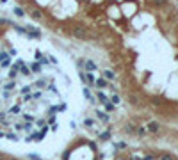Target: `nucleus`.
I'll return each mask as SVG.
<instances>
[{
    "instance_id": "9d476101",
    "label": "nucleus",
    "mask_w": 178,
    "mask_h": 160,
    "mask_svg": "<svg viewBox=\"0 0 178 160\" xmlns=\"http://www.w3.org/2000/svg\"><path fill=\"white\" fill-rule=\"evenodd\" d=\"M96 98H98V100H100V103H103V105L107 103V96L103 94V93H98V94H96Z\"/></svg>"
},
{
    "instance_id": "412c9836",
    "label": "nucleus",
    "mask_w": 178,
    "mask_h": 160,
    "mask_svg": "<svg viewBox=\"0 0 178 160\" xmlns=\"http://www.w3.org/2000/svg\"><path fill=\"white\" fill-rule=\"evenodd\" d=\"M135 132H137L139 135H146V132H148V130H146V128H143V126H139V128H137V130H135Z\"/></svg>"
},
{
    "instance_id": "f03ea898",
    "label": "nucleus",
    "mask_w": 178,
    "mask_h": 160,
    "mask_svg": "<svg viewBox=\"0 0 178 160\" xmlns=\"http://www.w3.org/2000/svg\"><path fill=\"white\" fill-rule=\"evenodd\" d=\"M84 66H86V69H87L89 73H93V71L96 69V64L93 62V61H89V59H86V61H84Z\"/></svg>"
},
{
    "instance_id": "2eb2a0df",
    "label": "nucleus",
    "mask_w": 178,
    "mask_h": 160,
    "mask_svg": "<svg viewBox=\"0 0 178 160\" xmlns=\"http://www.w3.org/2000/svg\"><path fill=\"white\" fill-rule=\"evenodd\" d=\"M110 100H112V105H118V103H119V96H118L116 93H114V94L110 96Z\"/></svg>"
},
{
    "instance_id": "5701e85b",
    "label": "nucleus",
    "mask_w": 178,
    "mask_h": 160,
    "mask_svg": "<svg viewBox=\"0 0 178 160\" xmlns=\"http://www.w3.org/2000/svg\"><path fill=\"white\" fill-rule=\"evenodd\" d=\"M84 125H86V126H93V125H95V121L87 117V119H84Z\"/></svg>"
},
{
    "instance_id": "cd10ccee",
    "label": "nucleus",
    "mask_w": 178,
    "mask_h": 160,
    "mask_svg": "<svg viewBox=\"0 0 178 160\" xmlns=\"http://www.w3.org/2000/svg\"><path fill=\"white\" fill-rule=\"evenodd\" d=\"M36 59H38V62H39V61H41V59H43V53H41V52H39V50H38V52H36Z\"/></svg>"
},
{
    "instance_id": "a878e982",
    "label": "nucleus",
    "mask_w": 178,
    "mask_h": 160,
    "mask_svg": "<svg viewBox=\"0 0 178 160\" xmlns=\"http://www.w3.org/2000/svg\"><path fill=\"white\" fill-rule=\"evenodd\" d=\"M105 109H107V110H109V112H112V110H114V105H112V103H109V101H107V103H105Z\"/></svg>"
},
{
    "instance_id": "e433bc0d",
    "label": "nucleus",
    "mask_w": 178,
    "mask_h": 160,
    "mask_svg": "<svg viewBox=\"0 0 178 160\" xmlns=\"http://www.w3.org/2000/svg\"><path fill=\"white\" fill-rule=\"evenodd\" d=\"M38 126L43 128V126H45V121H43V119H39V121H38Z\"/></svg>"
},
{
    "instance_id": "bb28decb",
    "label": "nucleus",
    "mask_w": 178,
    "mask_h": 160,
    "mask_svg": "<svg viewBox=\"0 0 178 160\" xmlns=\"http://www.w3.org/2000/svg\"><path fill=\"white\" fill-rule=\"evenodd\" d=\"M7 139H11V141H18L16 133H7Z\"/></svg>"
},
{
    "instance_id": "58836bf2",
    "label": "nucleus",
    "mask_w": 178,
    "mask_h": 160,
    "mask_svg": "<svg viewBox=\"0 0 178 160\" xmlns=\"http://www.w3.org/2000/svg\"><path fill=\"white\" fill-rule=\"evenodd\" d=\"M116 160H127V158H116Z\"/></svg>"
},
{
    "instance_id": "4c0bfd02",
    "label": "nucleus",
    "mask_w": 178,
    "mask_h": 160,
    "mask_svg": "<svg viewBox=\"0 0 178 160\" xmlns=\"http://www.w3.org/2000/svg\"><path fill=\"white\" fill-rule=\"evenodd\" d=\"M0 119H4V112H0Z\"/></svg>"
},
{
    "instance_id": "f257e3e1",
    "label": "nucleus",
    "mask_w": 178,
    "mask_h": 160,
    "mask_svg": "<svg viewBox=\"0 0 178 160\" xmlns=\"http://www.w3.org/2000/svg\"><path fill=\"white\" fill-rule=\"evenodd\" d=\"M71 34L75 36V37H78V39H87V32L84 30L82 27H73L71 29Z\"/></svg>"
},
{
    "instance_id": "473e14b6",
    "label": "nucleus",
    "mask_w": 178,
    "mask_h": 160,
    "mask_svg": "<svg viewBox=\"0 0 178 160\" xmlns=\"http://www.w3.org/2000/svg\"><path fill=\"white\" fill-rule=\"evenodd\" d=\"M39 98H41V93H39V91H38L36 94H32V100H39Z\"/></svg>"
},
{
    "instance_id": "f8f14e48",
    "label": "nucleus",
    "mask_w": 178,
    "mask_h": 160,
    "mask_svg": "<svg viewBox=\"0 0 178 160\" xmlns=\"http://www.w3.org/2000/svg\"><path fill=\"white\" fill-rule=\"evenodd\" d=\"M30 68H32V71H34V73H39V71H41V62H34Z\"/></svg>"
},
{
    "instance_id": "1a4fd4ad",
    "label": "nucleus",
    "mask_w": 178,
    "mask_h": 160,
    "mask_svg": "<svg viewBox=\"0 0 178 160\" xmlns=\"http://www.w3.org/2000/svg\"><path fill=\"white\" fill-rule=\"evenodd\" d=\"M95 80H96V78H95V77H93V75H91V73H87V75H86V82H89L87 85H95Z\"/></svg>"
},
{
    "instance_id": "7ed1b4c3",
    "label": "nucleus",
    "mask_w": 178,
    "mask_h": 160,
    "mask_svg": "<svg viewBox=\"0 0 178 160\" xmlns=\"http://www.w3.org/2000/svg\"><path fill=\"white\" fill-rule=\"evenodd\" d=\"M159 130H160V125L157 123V121H151V123L148 125V132H151V133H157Z\"/></svg>"
},
{
    "instance_id": "b1692460",
    "label": "nucleus",
    "mask_w": 178,
    "mask_h": 160,
    "mask_svg": "<svg viewBox=\"0 0 178 160\" xmlns=\"http://www.w3.org/2000/svg\"><path fill=\"white\" fill-rule=\"evenodd\" d=\"M151 103H153V105H160V103H162V98H151Z\"/></svg>"
},
{
    "instance_id": "72a5a7b5",
    "label": "nucleus",
    "mask_w": 178,
    "mask_h": 160,
    "mask_svg": "<svg viewBox=\"0 0 178 160\" xmlns=\"http://www.w3.org/2000/svg\"><path fill=\"white\" fill-rule=\"evenodd\" d=\"M153 2H155V4H159V5H164L167 0H153Z\"/></svg>"
},
{
    "instance_id": "ddd939ff",
    "label": "nucleus",
    "mask_w": 178,
    "mask_h": 160,
    "mask_svg": "<svg viewBox=\"0 0 178 160\" xmlns=\"http://www.w3.org/2000/svg\"><path fill=\"white\" fill-rule=\"evenodd\" d=\"M110 139V132H103V133H100V141H109Z\"/></svg>"
},
{
    "instance_id": "c9c22d12",
    "label": "nucleus",
    "mask_w": 178,
    "mask_h": 160,
    "mask_svg": "<svg viewBox=\"0 0 178 160\" xmlns=\"http://www.w3.org/2000/svg\"><path fill=\"white\" fill-rule=\"evenodd\" d=\"M130 103H137V98H135V96H130Z\"/></svg>"
},
{
    "instance_id": "4be33fe9",
    "label": "nucleus",
    "mask_w": 178,
    "mask_h": 160,
    "mask_svg": "<svg viewBox=\"0 0 178 160\" xmlns=\"http://www.w3.org/2000/svg\"><path fill=\"white\" fill-rule=\"evenodd\" d=\"M9 112H13V114H18L20 112V105H14V107H11V110Z\"/></svg>"
},
{
    "instance_id": "c756f323",
    "label": "nucleus",
    "mask_w": 178,
    "mask_h": 160,
    "mask_svg": "<svg viewBox=\"0 0 178 160\" xmlns=\"http://www.w3.org/2000/svg\"><path fill=\"white\" fill-rule=\"evenodd\" d=\"M29 100H32V94H30V93H29V94H25V96H23V101H29Z\"/></svg>"
},
{
    "instance_id": "9b49d317",
    "label": "nucleus",
    "mask_w": 178,
    "mask_h": 160,
    "mask_svg": "<svg viewBox=\"0 0 178 160\" xmlns=\"http://www.w3.org/2000/svg\"><path fill=\"white\" fill-rule=\"evenodd\" d=\"M96 116L100 117V119H102V121H105V123L109 121V116H107V114H103L102 110H98V112H96Z\"/></svg>"
},
{
    "instance_id": "dca6fc26",
    "label": "nucleus",
    "mask_w": 178,
    "mask_h": 160,
    "mask_svg": "<svg viewBox=\"0 0 178 160\" xmlns=\"http://www.w3.org/2000/svg\"><path fill=\"white\" fill-rule=\"evenodd\" d=\"M14 14H16V16H23L25 11H23L22 7H14Z\"/></svg>"
},
{
    "instance_id": "0eeeda50",
    "label": "nucleus",
    "mask_w": 178,
    "mask_h": 160,
    "mask_svg": "<svg viewBox=\"0 0 178 160\" xmlns=\"http://www.w3.org/2000/svg\"><path fill=\"white\" fill-rule=\"evenodd\" d=\"M135 130H137V128H135V125H132V123H128L127 126H125V132L127 133H135Z\"/></svg>"
},
{
    "instance_id": "6ab92c4d",
    "label": "nucleus",
    "mask_w": 178,
    "mask_h": 160,
    "mask_svg": "<svg viewBox=\"0 0 178 160\" xmlns=\"http://www.w3.org/2000/svg\"><path fill=\"white\" fill-rule=\"evenodd\" d=\"M29 158H30V160H43L38 153H29Z\"/></svg>"
},
{
    "instance_id": "ea45409f",
    "label": "nucleus",
    "mask_w": 178,
    "mask_h": 160,
    "mask_svg": "<svg viewBox=\"0 0 178 160\" xmlns=\"http://www.w3.org/2000/svg\"><path fill=\"white\" fill-rule=\"evenodd\" d=\"M11 160H16V158H11Z\"/></svg>"
},
{
    "instance_id": "423d86ee",
    "label": "nucleus",
    "mask_w": 178,
    "mask_h": 160,
    "mask_svg": "<svg viewBox=\"0 0 178 160\" xmlns=\"http://www.w3.org/2000/svg\"><path fill=\"white\" fill-rule=\"evenodd\" d=\"M82 93H84V96H86V98H87L89 101H95V96L91 94V91H89L87 87H84V89H82Z\"/></svg>"
},
{
    "instance_id": "39448f33",
    "label": "nucleus",
    "mask_w": 178,
    "mask_h": 160,
    "mask_svg": "<svg viewBox=\"0 0 178 160\" xmlns=\"http://www.w3.org/2000/svg\"><path fill=\"white\" fill-rule=\"evenodd\" d=\"M30 16H32L34 20H41V18H43V14H41L39 9H32V11H30Z\"/></svg>"
},
{
    "instance_id": "2f4dec72",
    "label": "nucleus",
    "mask_w": 178,
    "mask_h": 160,
    "mask_svg": "<svg viewBox=\"0 0 178 160\" xmlns=\"http://www.w3.org/2000/svg\"><path fill=\"white\" fill-rule=\"evenodd\" d=\"M23 128H25V130H27V132H29V130H30V128H32V123H30V121H29V123H27V125H23Z\"/></svg>"
},
{
    "instance_id": "c85d7f7f",
    "label": "nucleus",
    "mask_w": 178,
    "mask_h": 160,
    "mask_svg": "<svg viewBox=\"0 0 178 160\" xmlns=\"http://www.w3.org/2000/svg\"><path fill=\"white\" fill-rule=\"evenodd\" d=\"M14 87V82L11 80V82H9V84H5V89H13Z\"/></svg>"
},
{
    "instance_id": "aec40b11",
    "label": "nucleus",
    "mask_w": 178,
    "mask_h": 160,
    "mask_svg": "<svg viewBox=\"0 0 178 160\" xmlns=\"http://www.w3.org/2000/svg\"><path fill=\"white\" fill-rule=\"evenodd\" d=\"M45 85H46V80H45V78H43V80H38V82H36V87H39V89H41V87H45Z\"/></svg>"
},
{
    "instance_id": "7c9ffc66",
    "label": "nucleus",
    "mask_w": 178,
    "mask_h": 160,
    "mask_svg": "<svg viewBox=\"0 0 178 160\" xmlns=\"http://www.w3.org/2000/svg\"><path fill=\"white\" fill-rule=\"evenodd\" d=\"M22 93H23V94H29V93H30V87H29V85H25V87L22 89Z\"/></svg>"
},
{
    "instance_id": "20e7f679",
    "label": "nucleus",
    "mask_w": 178,
    "mask_h": 160,
    "mask_svg": "<svg viewBox=\"0 0 178 160\" xmlns=\"http://www.w3.org/2000/svg\"><path fill=\"white\" fill-rule=\"evenodd\" d=\"M95 85H96V87H100V89H105L107 85H109V82H107L105 78H96V80H95Z\"/></svg>"
},
{
    "instance_id": "f704fd0d",
    "label": "nucleus",
    "mask_w": 178,
    "mask_h": 160,
    "mask_svg": "<svg viewBox=\"0 0 178 160\" xmlns=\"http://www.w3.org/2000/svg\"><path fill=\"white\" fill-rule=\"evenodd\" d=\"M64 109H66V105H64V103H61V105L57 107V110H64Z\"/></svg>"
},
{
    "instance_id": "6e6552de",
    "label": "nucleus",
    "mask_w": 178,
    "mask_h": 160,
    "mask_svg": "<svg viewBox=\"0 0 178 160\" xmlns=\"http://www.w3.org/2000/svg\"><path fill=\"white\" fill-rule=\"evenodd\" d=\"M116 78V75H114V71L110 69H105V80H114Z\"/></svg>"
},
{
    "instance_id": "a211bd4d",
    "label": "nucleus",
    "mask_w": 178,
    "mask_h": 160,
    "mask_svg": "<svg viewBox=\"0 0 178 160\" xmlns=\"http://www.w3.org/2000/svg\"><path fill=\"white\" fill-rule=\"evenodd\" d=\"M32 137L36 139V141H43V137H45V133H41V132L38 133V132H36V133H32Z\"/></svg>"
},
{
    "instance_id": "393cba45",
    "label": "nucleus",
    "mask_w": 178,
    "mask_h": 160,
    "mask_svg": "<svg viewBox=\"0 0 178 160\" xmlns=\"http://www.w3.org/2000/svg\"><path fill=\"white\" fill-rule=\"evenodd\" d=\"M20 68H22V73H23V75H29V73H30V71H29V68L25 66V64H22Z\"/></svg>"
},
{
    "instance_id": "f3484780",
    "label": "nucleus",
    "mask_w": 178,
    "mask_h": 160,
    "mask_svg": "<svg viewBox=\"0 0 178 160\" xmlns=\"http://www.w3.org/2000/svg\"><path fill=\"white\" fill-rule=\"evenodd\" d=\"M160 160H175V157L169 153H164V155H160Z\"/></svg>"
},
{
    "instance_id": "4468645a",
    "label": "nucleus",
    "mask_w": 178,
    "mask_h": 160,
    "mask_svg": "<svg viewBox=\"0 0 178 160\" xmlns=\"http://www.w3.org/2000/svg\"><path fill=\"white\" fill-rule=\"evenodd\" d=\"M16 75H18V66H13V69L9 71V78H14Z\"/></svg>"
}]
</instances>
